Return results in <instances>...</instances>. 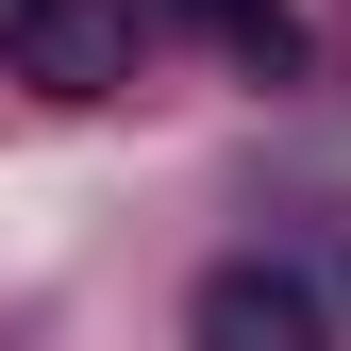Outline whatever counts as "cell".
Segmentation results:
<instances>
[{
	"mask_svg": "<svg viewBox=\"0 0 351 351\" xmlns=\"http://www.w3.org/2000/svg\"><path fill=\"white\" fill-rule=\"evenodd\" d=\"M184 335L201 351H335V301L301 285V268H268V251H234V268H201Z\"/></svg>",
	"mask_w": 351,
	"mask_h": 351,
	"instance_id": "cell-2",
	"label": "cell"
},
{
	"mask_svg": "<svg viewBox=\"0 0 351 351\" xmlns=\"http://www.w3.org/2000/svg\"><path fill=\"white\" fill-rule=\"evenodd\" d=\"M0 51L34 101H117L134 84V0H0Z\"/></svg>",
	"mask_w": 351,
	"mask_h": 351,
	"instance_id": "cell-1",
	"label": "cell"
},
{
	"mask_svg": "<svg viewBox=\"0 0 351 351\" xmlns=\"http://www.w3.org/2000/svg\"><path fill=\"white\" fill-rule=\"evenodd\" d=\"M167 17H201L251 84H301V0H167Z\"/></svg>",
	"mask_w": 351,
	"mask_h": 351,
	"instance_id": "cell-3",
	"label": "cell"
}]
</instances>
